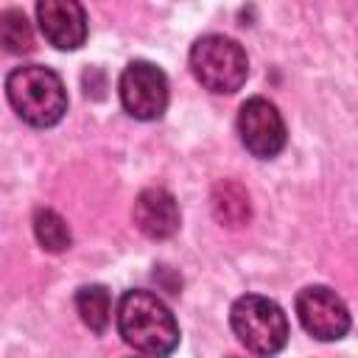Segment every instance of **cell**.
<instances>
[{
  "instance_id": "6da1fadb",
  "label": "cell",
  "mask_w": 358,
  "mask_h": 358,
  "mask_svg": "<svg viewBox=\"0 0 358 358\" xmlns=\"http://www.w3.org/2000/svg\"><path fill=\"white\" fill-rule=\"evenodd\" d=\"M120 338L145 355H168L179 344V324L171 308L145 288H129L115 310Z\"/></svg>"
},
{
  "instance_id": "7a4b0ae2",
  "label": "cell",
  "mask_w": 358,
  "mask_h": 358,
  "mask_svg": "<svg viewBox=\"0 0 358 358\" xmlns=\"http://www.w3.org/2000/svg\"><path fill=\"white\" fill-rule=\"evenodd\" d=\"M6 98L20 120L34 129L56 126L67 112V90L56 70L22 64L6 76Z\"/></svg>"
},
{
  "instance_id": "3957f363",
  "label": "cell",
  "mask_w": 358,
  "mask_h": 358,
  "mask_svg": "<svg viewBox=\"0 0 358 358\" xmlns=\"http://www.w3.org/2000/svg\"><path fill=\"white\" fill-rule=\"evenodd\" d=\"M187 64L193 78L218 95H232L243 87L246 76H249V59L246 50L221 34H207L199 36L187 53Z\"/></svg>"
},
{
  "instance_id": "277c9868",
  "label": "cell",
  "mask_w": 358,
  "mask_h": 358,
  "mask_svg": "<svg viewBox=\"0 0 358 358\" xmlns=\"http://www.w3.org/2000/svg\"><path fill=\"white\" fill-rule=\"evenodd\" d=\"M229 327L235 338L255 355H274L288 341V316L274 299L260 294H243L232 302Z\"/></svg>"
},
{
  "instance_id": "5b68a950",
  "label": "cell",
  "mask_w": 358,
  "mask_h": 358,
  "mask_svg": "<svg viewBox=\"0 0 358 358\" xmlns=\"http://www.w3.org/2000/svg\"><path fill=\"white\" fill-rule=\"evenodd\" d=\"M123 109L137 120H159L168 106V78L151 62H129L117 78Z\"/></svg>"
},
{
  "instance_id": "8992f818",
  "label": "cell",
  "mask_w": 358,
  "mask_h": 358,
  "mask_svg": "<svg viewBox=\"0 0 358 358\" xmlns=\"http://www.w3.org/2000/svg\"><path fill=\"white\" fill-rule=\"evenodd\" d=\"M238 137L243 148L257 159H274L288 143V131L280 109L260 95L243 101L238 112Z\"/></svg>"
},
{
  "instance_id": "52a82bcc",
  "label": "cell",
  "mask_w": 358,
  "mask_h": 358,
  "mask_svg": "<svg viewBox=\"0 0 358 358\" xmlns=\"http://www.w3.org/2000/svg\"><path fill=\"white\" fill-rule=\"evenodd\" d=\"M296 319L319 341H336L350 330V310L344 299L327 285H308L296 294Z\"/></svg>"
},
{
  "instance_id": "ba28073f",
  "label": "cell",
  "mask_w": 358,
  "mask_h": 358,
  "mask_svg": "<svg viewBox=\"0 0 358 358\" xmlns=\"http://www.w3.org/2000/svg\"><path fill=\"white\" fill-rule=\"evenodd\" d=\"M36 22L48 45L78 50L87 42V11L81 0H36Z\"/></svg>"
},
{
  "instance_id": "9c48e42d",
  "label": "cell",
  "mask_w": 358,
  "mask_h": 358,
  "mask_svg": "<svg viewBox=\"0 0 358 358\" xmlns=\"http://www.w3.org/2000/svg\"><path fill=\"white\" fill-rule=\"evenodd\" d=\"M131 218H134L137 229L151 241L173 238L176 229H179V221H182L179 204L165 187H145L134 199Z\"/></svg>"
},
{
  "instance_id": "30bf717a",
  "label": "cell",
  "mask_w": 358,
  "mask_h": 358,
  "mask_svg": "<svg viewBox=\"0 0 358 358\" xmlns=\"http://www.w3.org/2000/svg\"><path fill=\"white\" fill-rule=\"evenodd\" d=\"M210 207H213V215L224 224V227H243L252 215V201H249V193L241 182L235 179H221L215 182L213 187V196H210Z\"/></svg>"
},
{
  "instance_id": "8fae6325",
  "label": "cell",
  "mask_w": 358,
  "mask_h": 358,
  "mask_svg": "<svg viewBox=\"0 0 358 358\" xmlns=\"http://www.w3.org/2000/svg\"><path fill=\"white\" fill-rule=\"evenodd\" d=\"M76 310L78 319L92 330V333H103L109 327V316H112V296L103 285H81L76 291Z\"/></svg>"
},
{
  "instance_id": "7c38bea8",
  "label": "cell",
  "mask_w": 358,
  "mask_h": 358,
  "mask_svg": "<svg viewBox=\"0 0 358 358\" xmlns=\"http://www.w3.org/2000/svg\"><path fill=\"white\" fill-rule=\"evenodd\" d=\"M0 50L11 56H25L34 50V28L20 8L0 11Z\"/></svg>"
},
{
  "instance_id": "4fadbf2b",
  "label": "cell",
  "mask_w": 358,
  "mask_h": 358,
  "mask_svg": "<svg viewBox=\"0 0 358 358\" xmlns=\"http://www.w3.org/2000/svg\"><path fill=\"white\" fill-rule=\"evenodd\" d=\"M34 235H36L39 246L45 252H53V255L70 249V243H73L67 221L56 210H50V207H39L34 213Z\"/></svg>"
}]
</instances>
